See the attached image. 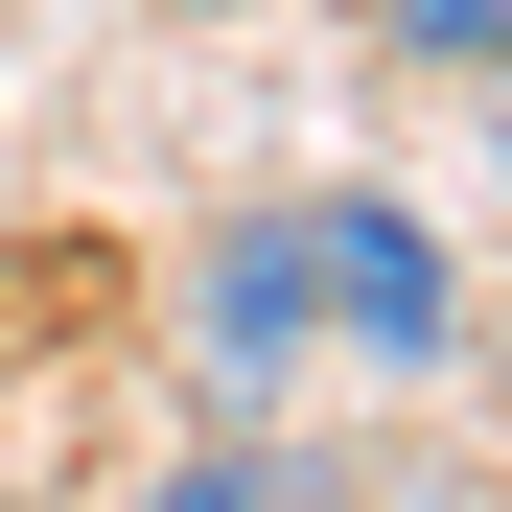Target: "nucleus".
<instances>
[{"label":"nucleus","instance_id":"7ed1b4c3","mask_svg":"<svg viewBox=\"0 0 512 512\" xmlns=\"http://www.w3.org/2000/svg\"><path fill=\"white\" fill-rule=\"evenodd\" d=\"M373 47L419 70V94H489L512 70V0H373Z\"/></svg>","mask_w":512,"mask_h":512},{"label":"nucleus","instance_id":"f257e3e1","mask_svg":"<svg viewBox=\"0 0 512 512\" xmlns=\"http://www.w3.org/2000/svg\"><path fill=\"white\" fill-rule=\"evenodd\" d=\"M303 303H326V373H396V396L466 373V256L396 187H303Z\"/></svg>","mask_w":512,"mask_h":512},{"label":"nucleus","instance_id":"f03ea898","mask_svg":"<svg viewBox=\"0 0 512 512\" xmlns=\"http://www.w3.org/2000/svg\"><path fill=\"white\" fill-rule=\"evenodd\" d=\"M187 373L256 419L280 373H326V303H303V210H233L210 256H187Z\"/></svg>","mask_w":512,"mask_h":512},{"label":"nucleus","instance_id":"20e7f679","mask_svg":"<svg viewBox=\"0 0 512 512\" xmlns=\"http://www.w3.org/2000/svg\"><path fill=\"white\" fill-rule=\"evenodd\" d=\"M140 512H326V489H303V466H280V443H256V419H233V443H187V466H163Z\"/></svg>","mask_w":512,"mask_h":512}]
</instances>
